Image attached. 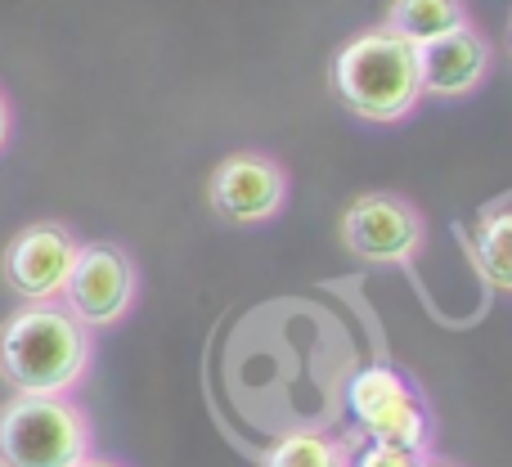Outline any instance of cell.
<instances>
[{
  "instance_id": "cell-1",
  "label": "cell",
  "mask_w": 512,
  "mask_h": 467,
  "mask_svg": "<svg viewBox=\"0 0 512 467\" xmlns=\"http://www.w3.org/2000/svg\"><path fill=\"white\" fill-rule=\"evenodd\" d=\"M95 369V333L63 301H23L0 324V382L14 396H77Z\"/></svg>"
},
{
  "instance_id": "cell-2",
  "label": "cell",
  "mask_w": 512,
  "mask_h": 467,
  "mask_svg": "<svg viewBox=\"0 0 512 467\" xmlns=\"http://www.w3.org/2000/svg\"><path fill=\"white\" fill-rule=\"evenodd\" d=\"M328 81H333V95L342 99L346 113L373 126H400L423 104L414 45H405L382 23L342 41V50L333 54V68H328Z\"/></svg>"
},
{
  "instance_id": "cell-3",
  "label": "cell",
  "mask_w": 512,
  "mask_h": 467,
  "mask_svg": "<svg viewBox=\"0 0 512 467\" xmlns=\"http://www.w3.org/2000/svg\"><path fill=\"white\" fill-rule=\"evenodd\" d=\"M95 423L72 396H9L0 405V467H81Z\"/></svg>"
},
{
  "instance_id": "cell-4",
  "label": "cell",
  "mask_w": 512,
  "mask_h": 467,
  "mask_svg": "<svg viewBox=\"0 0 512 467\" xmlns=\"http://www.w3.org/2000/svg\"><path fill=\"white\" fill-rule=\"evenodd\" d=\"M346 405H351L355 432L369 445H396L418 459L432 454L436 414L396 364H364L346 387Z\"/></svg>"
},
{
  "instance_id": "cell-5",
  "label": "cell",
  "mask_w": 512,
  "mask_h": 467,
  "mask_svg": "<svg viewBox=\"0 0 512 467\" xmlns=\"http://www.w3.org/2000/svg\"><path fill=\"white\" fill-rule=\"evenodd\" d=\"M342 247L364 265H414L427 247V221L405 194L369 189L346 203Z\"/></svg>"
},
{
  "instance_id": "cell-6",
  "label": "cell",
  "mask_w": 512,
  "mask_h": 467,
  "mask_svg": "<svg viewBox=\"0 0 512 467\" xmlns=\"http://www.w3.org/2000/svg\"><path fill=\"white\" fill-rule=\"evenodd\" d=\"M63 306L90 328H117L140 301V270L122 243H81L77 265L63 288Z\"/></svg>"
},
{
  "instance_id": "cell-7",
  "label": "cell",
  "mask_w": 512,
  "mask_h": 467,
  "mask_svg": "<svg viewBox=\"0 0 512 467\" xmlns=\"http://www.w3.org/2000/svg\"><path fill=\"white\" fill-rule=\"evenodd\" d=\"M288 167L265 149H234L207 176V203L230 225H270L288 207Z\"/></svg>"
},
{
  "instance_id": "cell-8",
  "label": "cell",
  "mask_w": 512,
  "mask_h": 467,
  "mask_svg": "<svg viewBox=\"0 0 512 467\" xmlns=\"http://www.w3.org/2000/svg\"><path fill=\"white\" fill-rule=\"evenodd\" d=\"M81 238L63 221L23 225L0 252V279L23 301H59L68 288V274L77 265Z\"/></svg>"
},
{
  "instance_id": "cell-9",
  "label": "cell",
  "mask_w": 512,
  "mask_h": 467,
  "mask_svg": "<svg viewBox=\"0 0 512 467\" xmlns=\"http://www.w3.org/2000/svg\"><path fill=\"white\" fill-rule=\"evenodd\" d=\"M418 86L423 99H468L495 72V45L477 23H463L436 41L418 45Z\"/></svg>"
},
{
  "instance_id": "cell-10",
  "label": "cell",
  "mask_w": 512,
  "mask_h": 467,
  "mask_svg": "<svg viewBox=\"0 0 512 467\" xmlns=\"http://www.w3.org/2000/svg\"><path fill=\"white\" fill-rule=\"evenodd\" d=\"M463 23H472L463 0H391L387 18H382V27L396 32L400 41L414 45V50L436 41V36L454 32V27H463Z\"/></svg>"
},
{
  "instance_id": "cell-11",
  "label": "cell",
  "mask_w": 512,
  "mask_h": 467,
  "mask_svg": "<svg viewBox=\"0 0 512 467\" xmlns=\"http://www.w3.org/2000/svg\"><path fill=\"white\" fill-rule=\"evenodd\" d=\"M472 252H477L481 279L495 292L512 297V194L481 212L477 234H472Z\"/></svg>"
},
{
  "instance_id": "cell-12",
  "label": "cell",
  "mask_w": 512,
  "mask_h": 467,
  "mask_svg": "<svg viewBox=\"0 0 512 467\" xmlns=\"http://www.w3.org/2000/svg\"><path fill=\"white\" fill-rule=\"evenodd\" d=\"M351 459V441H342L333 432H315V427H297V432H283L265 450L261 467H351Z\"/></svg>"
},
{
  "instance_id": "cell-13",
  "label": "cell",
  "mask_w": 512,
  "mask_h": 467,
  "mask_svg": "<svg viewBox=\"0 0 512 467\" xmlns=\"http://www.w3.org/2000/svg\"><path fill=\"white\" fill-rule=\"evenodd\" d=\"M351 467H418V454L396 450V445H364L355 450Z\"/></svg>"
},
{
  "instance_id": "cell-14",
  "label": "cell",
  "mask_w": 512,
  "mask_h": 467,
  "mask_svg": "<svg viewBox=\"0 0 512 467\" xmlns=\"http://www.w3.org/2000/svg\"><path fill=\"white\" fill-rule=\"evenodd\" d=\"M9 135H14V104H9V95L0 90V153H5Z\"/></svg>"
},
{
  "instance_id": "cell-15",
  "label": "cell",
  "mask_w": 512,
  "mask_h": 467,
  "mask_svg": "<svg viewBox=\"0 0 512 467\" xmlns=\"http://www.w3.org/2000/svg\"><path fill=\"white\" fill-rule=\"evenodd\" d=\"M81 467H126V463H117V459H99V454H90V459L81 463Z\"/></svg>"
},
{
  "instance_id": "cell-16",
  "label": "cell",
  "mask_w": 512,
  "mask_h": 467,
  "mask_svg": "<svg viewBox=\"0 0 512 467\" xmlns=\"http://www.w3.org/2000/svg\"><path fill=\"white\" fill-rule=\"evenodd\" d=\"M418 467H459V463H445V459H436V454H423Z\"/></svg>"
}]
</instances>
